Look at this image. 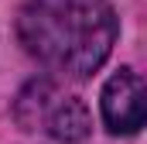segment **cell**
I'll use <instances>...</instances> for the list:
<instances>
[{"label": "cell", "mask_w": 147, "mask_h": 144, "mask_svg": "<svg viewBox=\"0 0 147 144\" xmlns=\"http://www.w3.org/2000/svg\"><path fill=\"white\" fill-rule=\"evenodd\" d=\"M120 21L110 0H21L17 41L45 69L86 79L110 58Z\"/></svg>", "instance_id": "cell-1"}, {"label": "cell", "mask_w": 147, "mask_h": 144, "mask_svg": "<svg viewBox=\"0 0 147 144\" xmlns=\"http://www.w3.org/2000/svg\"><path fill=\"white\" fill-rule=\"evenodd\" d=\"M14 117L24 130H41V134H48L62 144H79L92 130L89 107L79 96L58 89L51 79L28 82L14 103Z\"/></svg>", "instance_id": "cell-2"}, {"label": "cell", "mask_w": 147, "mask_h": 144, "mask_svg": "<svg viewBox=\"0 0 147 144\" xmlns=\"http://www.w3.org/2000/svg\"><path fill=\"white\" fill-rule=\"evenodd\" d=\"M103 120L113 134H137L144 127V79L120 69L103 86Z\"/></svg>", "instance_id": "cell-3"}]
</instances>
